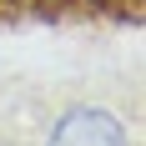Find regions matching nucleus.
Segmentation results:
<instances>
[{
    "label": "nucleus",
    "mask_w": 146,
    "mask_h": 146,
    "mask_svg": "<svg viewBox=\"0 0 146 146\" xmlns=\"http://www.w3.org/2000/svg\"><path fill=\"white\" fill-rule=\"evenodd\" d=\"M50 146H126V126L101 106H71L50 126Z\"/></svg>",
    "instance_id": "1"
},
{
    "label": "nucleus",
    "mask_w": 146,
    "mask_h": 146,
    "mask_svg": "<svg viewBox=\"0 0 146 146\" xmlns=\"http://www.w3.org/2000/svg\"><path fill=\"white\" fill-rule=\"evenodd\" d=\"M0 5H15V0H0Z\"/></svg>",
    "instance_id": "2"
}]
</instances>
